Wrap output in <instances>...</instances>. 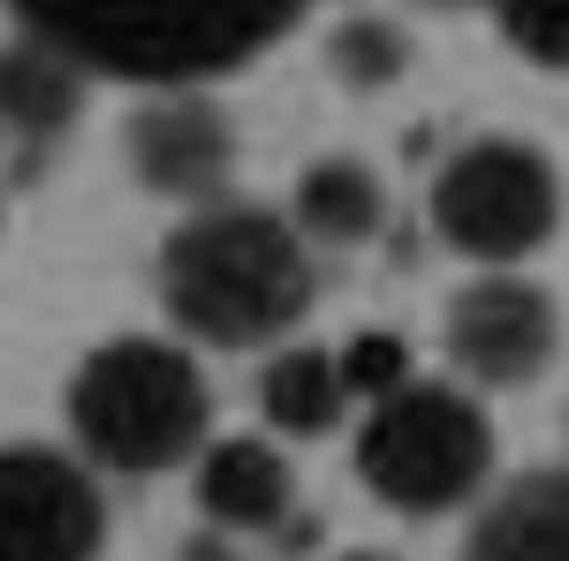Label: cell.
<instances>
[{"label":"cell","instance_id":"6da1fadb","mask_svg":"<svg viewBox=\"0 0 569 561\" xmlns=\"http://www.w3.org/2000/svg\"><path fill=\"white\" fill-rule=\"evenodd\" d=\"M31 39L61 46L84 77L137 91L213 84L259 61L311 0H8Z\"/></svg>","mask_w":569,"mask_h":561},{"label":"cell","instance_id":"7a4b0ae2","mask_svg":"<svg viewBox=\"0 0 569 561\" xmlns=\"http://www.w3.org/2000/svg\"><path fill=\"white\" fill-rule=\"evenodd\" d=\"M311 236L243 198L182 213L160 243V303L206 349H281V334L311 311Z\"/></svg>","mask_w":569,"mask_h":561},{"label":"cell","instance_id":"3957f363","mask_svg":"<svg viewBox=\"0 0 569 561\" xmlns=\"http://www.w3.org/2000/svg\"><path fill=\"white\" fill-rule=\"evenodd\" d=\"M206 425H213V388H206L198 357L182 342H160V334L99 342L69 380V432L107 471H176L213 448Z\"/></svg>","mask_w":569,"mask_h":561},{"label":"cell","instance_id":"277c9868","mask_svg":"<svg viewBox=\"0 0 569 561\" xmlns=\"http://www.w3.org/2000/svg\"><path fill=\"white\" fill-rule=\"evenodd\" d=\"M357 478L395 517H456L493 478V425L456 380H402L357 425Z\"/></svg>","mask_w":569,"mask_h":561},{"label":"cell","instance_id":"5b68a950","mask_svg":"<svg viewBox=\"0 0 569 561\" xmlns=\"http://www.w3.org/2000/svg\"><path fill=\"white\" fill-rule=\"evenodd\" d=\"M433 236L479 273L525 266L562 228V168L531 137H471L433 174Z\"/></svg>","mask_w":569,"mask_h":561},{"label":"cell","instance_id":"8992f818","mask_svg":"<svg viewBox=\"0 0 569 561\" xmlns=\"http://www.w3.org/2000/svg\"><path fill=\"white\" fill-rule=\"evenodd\" d=\"M440 342L471 388H531L562 357V303L547 281L501 266V273H479L448 297Z\"/></svg>","mask_w":569,"mask_h":561},{"label":"cell","instance_id":"52a82bcc","mask_svg":"<svg viewBox=\"0 0 569 561\" xmlns=\"http://www.w3.org/2000/svg\"><path fill=\"white\" fill-rule=\"evenodd\" d=\"M107 501L77 455L8 440L0 448V561H99Z\"/></svg>","mask_w":569,"mask_h":561},{"label":"cell","instance_id":"ba28073f","mask_svg":"<svg viewBox=\"0 0 569 561\" xmlns=\"http://www.w3.org/2000/svg\"><path fill=\"white\" fill-rule=\"evenodd\" d=\"M236 122L220 114L206 84H168L144 91L122 122V160H130L137 190L168 198V206H220L228 198V174H236Z\"/></svg>","mask_w":569,"mask_h":561},{"label":"cell","instance_id":"9c48e42d","mask_svg":"<svg viewBox=\"0 0 569 561\" xmlns=\"http://www.w3.org/2000/svg\"><path fill=\"white\" fill-rule=\"evenodd\" d=\"M190 493H198V517L213 523V531H281V523L297 517V471H289V455L273 440H251V432L213 440L198 455Z\"/></svg>","mask_w":569,"mask_h":561},{"label":"cell","instance_id":"30bf717a","mask_svg":"<svg viewBox=\"0 0 569 561\" xmlns=\"http://www.w3.org/2000/svg\"><path fill=\"white\" fill-rule=\"evenodd\" d=\"M456 561H569V471L509 478L479 509Z\"/></svg>","mask_w":569,"mask_h":561},{"label":"cell","instance_id":"8fae6325","mask_svg":"<svg viewBox=\"0 0 569 561\" xmlns=\"http://www.w3.org/2000/svg\"><path fill=\"white\" fill-rule=\"evenodd\" d=\"M289 220L305 228L311 243L365 251L388 228V182L372 174V160H357V152H319L297 174V190H289Z\"/></svg>","mask_w":569,"mask_h":561},{"label":"cell","instance_id":"7c38bea8","mask_svg":"<svg viewBox=\"0 0 569 561\" xmlns=\"http://www.w3.org/2000/svg\"><path fill=\"white\" fill-rule=\"evenodd\" d=\"M84 69L46 39H8L0 46V130H16L23 144H53V137L77 130V107H84Z\"/></svg>","mask_w":569,"mask_h":561},{"label":"cell","instance_id":"4fadbf2b","mask_svg":"<svg viewBox=\"0 0 569 561\" xmlns=\"http://www.w3.org/2000/svg\"><path fill=\"white\" fill-rule=\"evenodd\" d=\"M342 402H350V372H342V357H335V349L281 342L273 357H266V372H259V418L273 432H289V440H319V432H335Z\"/></svg>","mask_w":569,"mask_h":561},{"label":"cell","instance_id":"5bb4252c","mask_svg":"<svg viewBox=\"0 0 569 561\" xmlns=\"http://www.w3.org/2000/svg\"><path fill=\"white\" fill-rule=\"evenodd\" d=\"M327 77L342 91H388L410 77V61H418V46H410V31L395 23V16H342L335 31H327Z\"/></svg>","mask_w":569,"mask_h":561},{"label":"cell","instance_id":"9a60e30c","mask_svg":"<svg viewBox=\"0 0 569 561\" xmlns=\"http://www.w3.org/2000/svg\"><path fill=\"white\" fill-rule=\"evenodd\" d=\"M486 8L531 69H569V0H486Z\"/></svg>","mask_w":569,"mask_h":561},{"label":"cell","instance_id":"2e32d148","mask_svg":"<svg viewBox=\"0 0 569 561\" xmlns=\"http://www.w3.org/2000/svg\"><path fill=\"white\" fill-rule=\"evenodd\" d=\"M342 372H350V394L380 402V394H395L410 380V349L395 342V334H357V342L342 349Z\"/></svg>","mask_w":569,"mask_h":561},{"label":"cell","instance_id":"e0dca14e","mask_svg":"<svg viewBox=\"0 0 569 561\" xmlns=\"http://www.w3.org/2000/svg\"><path fill=\"white\" fill-rule=\"evenodd\" d=\"M182 561H243V554H236V539H220V531H198V539L182 547Z\"/></svg>","mask_w":569,"mask_h":561},{"label":"cell","instance_id":"ac0fdd59","mask_svg":"<svg viewBox=\"0 0 569 561\" xmlns=\"http://www.w3.org/2000/svg\"><path fill=\"white\" fill-rule=\"evenodd\" d=\"M335 561H395V554H335Z\"/></svg>","mask_w":569,"mask_h":561},{"label":"cell","instance_id":"d6986e66","mask_svg":"<svg viewBox=\"0 0 569 561\" xmlns=\"http://www.w3.org/2000/svg\"><path fill=\"white\" fill-rule=\"evenodd\" d=\"M426 8H463V0H426Z\"/></svg>","mask_w":569,"mask_h":561},{"label":"cell","instance_id":"ffe728a7","mask_svg":"<svg viewBox=\"0 0 569 561\" xmlns=\"http://www.w3.org/2000/svg\"><path fill=\"white\" fill-rule=\"evenodd\" d=\"M562 432H569V410H562Z\"/></svg>","mask_w":569,"mask_h":561}]
</instances>
